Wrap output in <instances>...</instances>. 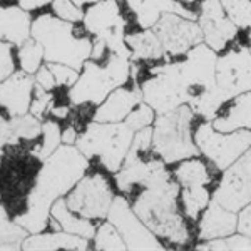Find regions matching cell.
<instances>
[{"label": "cell", "mask_w": 251, "mask_h": 251, "mask_svg": "<svg viewBox=\"0 0 251 251\" xmlns=\"http://www.w3.org/2000/svg\"><path fill=\"white\" fill-rule=\"evenodd\" d=\"M42 163L34 189L27 198V211L15 218V223L30 234L42 233L47 228L52 204L86 176L89 157L77 146L60 144Z\"/></svg>", "instance_id": "obj_1"}, {"label": "cell", "mask_w": 251, "mask_h": 251, "mask_svg": "<svg viewBox=\"0 0 251 251\" xmlns=\"http://www.w3.org/2000/svg\"><path fill=\"white\" fill-rule=\"evenodd\" d=\"M10 126L19 141L35 139L37 136L42 134V124L39 123V117H35L34 114L14 116L10 119Z\"/></svg>", "instance_id": "obj_31"}, {"label": "cell", "mask_w": 251, "mask_h": 251, "mask_svg": "<svg viewBox=\"0 0 251 251\" xmlns=\"http://www.w3.org/2000/svg\"><path fill=\"white\" fill-rule=\"evenodd\" d=\"M196 20L203 32V42L208 44L218 54L225 50L240 32V29L228 19L221 0H200Z\"/></svg>", "instance_id": "obj_14"}, {"label": "cell", "mask_w": 251, "mask_h": 251, "mask_svg": "<svg viewBox=\"0 0 251 251\" xmlns=\"http://www.w3.org/2000/svg\"><path fill=\"white\" fill-rule=\"evenodd\" d=\"M84 29L94 39H102L111 52L131 55V49L126 44V19L121 12L119 0H99L84 12Z\"/></svg>", "instance_id": "obj_8"}, {"label": "cell", "mask_w": 251, "mask_h": 251, "mask_svg": "<svg viewBox=\"0 0 251 251\" xmlns=\"http://www.w3.org/2000/svg\"><path fill=\"white\" fill-rule=\"evenodd\" d=\"M216 91L226 102L251 91V50L243 44H229L218 54Z\"/></svg>", "instance_id": "obj_9"}, {"label": "cell", "mask_w": 251, "mask_h": 251, "mask_svg": "<svg viewBox=\"0 0 251 251\" xmlns=\"http://www.w3.org/2000/svg\"><path fill=\"white\" fill-rule=\"evenodd\" d=\"M14 54H12V44L0 40V82L14 74Z\"/></svg>", "instance_id": "obj_36"}, {"label": "cell", "mask_w": 251, "mask_h": 251, "mask_svg": "<svg viewBox=\"0 0 251 251\" xmlns=\"http://www.w3.org/2000/svg\"><path fill=\"white\" fill-rule=\"evenodd\" d=\"M52 107V94L40 86L35 87V99L30 104V112L35 117H42L44 112H47Z\"/></svg>", "instance_id": "obj_37"}, {"label": "cell", "mask_w": 251, "mask_h": 251, "mask_svg": "<svg viewBox=\"0 0 251 251\" xmlns=\"http://www.w3.org/2000/svg\"><path fill=\"white\" fill-rule=\"evenodd\" d=\"M154 121H156V111L143 100V102H139L134 109H132L131 114L124 119V123L129 129H132L134 132H137V131H141V129L152 126Z\"/></svg>", "instance_id": "obj_33"}, {"label": "cell", "mask_w": 251, "mask_h": 251, "mask_svg": "<svg viewBox=\"0 0 251 251\" xmlns=\"http://www.w3.org/2000/svg\"><path fill=\"white\" fill-rule=\"evenodd\" d=\"M42 144L39 148L34 149V154L37 159L46 161L55 149L59 148L62 143V131H60V126L55 121H46L42 124Z\"/></svg>", "instance_id": "obj_28"}, {"label": "cell", "mask_w": 251, "mask_h": 251, "mask_svg": "<svg viewBox=\"0 0 251 251\" xmlns=\"http://www.w3.org/2000/svg\"><path fill=\"white\" fill-rule=\"evenodd\" d=\"M0 161H2V149H0Z\"/></svg>", "instance_id": "obj_47"}, {"label": "cell", "mask_w": 251, "mask_h": 251, "mask_svg": "<svg viewBox=\"0 0 251 251\" xmlns=\"http://www.w3.org/2000/svg\"><path fill=\"white\" fill-rule=\"evenodd\" d=\"M74 2L77 3L79 7H89V5H92V3L99 2V0H74Z\"/></svg>", "instance_id": "obj_44"}, {"label": "cell", "mask_w": 251, "mask_h": 251, "mask_svg": "<svg viewBox=\"0 0 251 251\" xmlns=\"http://www.w3.org/2000/svg\"><path fill=\"white\" fill-rule=\"evenodd\" d=\"M25 236V229L15 221H10L5 208L0 206V250H20Z\"/></svg>", "instance_id": "obj_26"}, {"label": "cell", "mask_w": 251, "mask_h": 251, "mask_svg": "<svg viewBox=\"0 0 251 251\" xmlns=\"http://www.w3.org/2000/svg\"><path fill=\"white\" fill-rule=\"evenodd\" d=\"M50 214L54 220H57V223L60 225V229H64V231H67L71 234L82 236L89 241L94 240L97 228L92 225V220H87V218H82V216H79V214H75L74 211H71L64 198L55 200V203L52 204V208H50Z\"/></svg>", "instance_id": "obj_23"}, {"label": "cell", "mask_w": 251, "mask_h": 251, "mask_svg": "<svg viewBox=\"0 0 251 251\" xmlns=\"http://www.w3.org/2000/svg\"><path fill=\"white\" fill-rule=\"evenodd\" d=\"M77 131H75L74 127H67V129H64V132H62V143L64 144H74L75 141H77Z\"/></svg>", "instance_id": "obj_42"}, {"label": "cell", "mask_w": 251, "mask_h": 251, "mask_svg": "<svg viewBox=\"0 0 251 251\" xmlns=\"http://www.w3.org/2000/svg\"><path fill=\"white\" fill-rule=\"evenodd\" d=\"M49 69L52 71L55 77V82L57 86H64V87H72L75 82H77L80 71L77 69L66 66V64H57V62H47Z\"/></svg>", "instance_id": "obj_35"}, {"label": "cell", "mask_w": 251, "mask_h": 251, "mask_svg": "<svg viewBox=\"0 0 251 251\" xmlns=\"http://www.w3.org/2000/svg\"><path fill=\"white\" fill-rule=\"evenodd\" d=\"M238 231V213L211 200L196 223L198 243L231 236Z\"/></svg>", "instance_id": "obj_16"}, {"label": "cell", "mask_w": 251, "mask_h": 251, "mask_svg": "<svg viewBox=\"0 0 251 251\" xmlns=\"http://www.w3.org/2000/svg\"><path fill=\"white\" fill-rule=\"evenodd\" d=\"M211 200L213 191H209V186H186L179 191L181 211L189 223H198Z\"/></svg>", "instance_id": "obj_25"}, {"label": "cell", "mask_w": 251, "mask_h": 251, "mask_svg": "<svg viewBox=\"0 0 251 251\" xmlns=\"http://www.w3.org/2000/svg\"><path fill=\"white\" fill-rule=\"evenodd\" d=\"M238 233L251 238V201L238 211Z\"/></svg>", "instance_id": "obj_40"}, {"label": "cell", "mask_w": 251, "mask_h": 251, "mask_svg": "<svg viewBox=\"0 0 251 251\" xmlns=\"http://www.w3.org/2000/svg\"><path fill=\"white\" fill-rule=\"evenodd\" d=\"M89 240L77 234H71L64 229L55 233H35L25 238L22 250H87Z\"/></svg>", "instance_id": "obj_22"}, {"label": "cell", "mask_w": 251, "mask_h": 251, "mask_svg": "<svg viewBox=\"0 0 251 251\" xmlns=\"http://www.w3.org/2000/svg\"><path fill=\"white\" fill-rule=\"evenodd\" d=\"M17 2L24 10L30 12V10H37V9H42V7L49 5V3H52V0H17Z\"/></svg>", "instance_id": "obj_41"}, {"label": "cell", "mask_w": 251, "mask_h": 251, "mask_svg": "<svg viewBox=\"0 0 251 251\" xmlns=\"http://www.w3.org/2000/svg\"><path fill=\"white\" fill-rule=\"evenodd\" d=\"M30 14L20 5L0 7V40L20 46L32 37Z\"/></svg>", "instance_id": "obj_20"}, {"label": "cell", "mask_w": 251, "mask_h": 251, "mask_svg": "<svg viewBox=\"0 0 251 251\" xmlns=\"http://www.w3.org/2000/svg\"><path fill=\"white\" fill-rule=\"evenodd\" d=\"M177 2L184 3L186 7H191V5H194V3H198V2H200V0H177Z\"/></svg>", "instance_id": "obj_46"}, {"label": "cell", "mask_w": 251, "mask_h": 251, "mask_svg": "<svg viewBox=\"0 0 251 251\" xmlns=\"http://www.w3.org/2000/svg\"><path fill=\"white\" fill-rule=\"evenodd\" d=\"M17 55H19V62H20L22 71L27 72V74H35L40 69V66H42L44 47L40 46V42H37L34 37H30L19 46Z\"/></svg>", "instance_id": "obj_27"}, {"label": "cell", "mask_w": 251, "mask_h": 251, "mask_svg": "<svg viewBox=\"0 0 251 251\" xmlns=\"http://www.w3.org/2000/svg\"><path fill=\"white\" fill-rule=\"evenodd\" d=\"M196 248H201V250H251V238L236 231L234 234H231V236L198 243Z\"/></svg>", "instance_id": "obj_32"}, {"label": "cell", "mask_w": 251, "mask_h": 251, "mask_svg": "<svg viewBox=\"0 0 251 251\" xmlns=\"http://www.w3.org/2000/svg\"><path fill=\"white\" fill-rule=\"evenodd\" d=\"M134 131L126 123H91L75 144L86 157H99L107 171L117 173L124 164Z\"/></svg>", "instance_id": "obj_6"}, {"label": "cell", "mask_w": 251, "mask_h": 251, "mask_svg": "<svg viewBox=\"0 0 251 251\" xmlns=\"http://www.w3.org/2000/svg\"><path fill=\"white\" fill-rule=\"evenodd\" d=\"M196 121L198 116L189 104L156 116L152 127V149L166 164H176L200 154L194 143Z\"/></svg>", "instance_id": "obj_5"}, {"label": "cell", "mask_w": 251, "mask_h": 251, "mask_svg": "<svg viewBox=\"0 0 251 251\" xmlns=\"http://www.w3.org/2000/svg\"><path fill=\"white\" fill-rule=\"evenodd\" d=\"M112 201H114L112 188L106 176L100 173L84 176L67 193L66 198V203L71 211L92 221L107 218Z\"/></svg>", "instance_id": "obj_10"}, {"label": "cell", "mask_w": 251, "mask_h": 251, "mask_svg": "<svg viewBox=\"0 0 251 251\" xmlns=\"http://www.w3.org/2000/svg\"><path fill=\"white\" fill-rule=\"evenodd\" d=\"M126 44L131 49L132 62H161L169 59L166 55L163 44L152 29H143L134 34H126Z\"/></svg>", "instance_id": "obj_21"}, {"label": "cell", "mask_w": 251, "mask_h": 251, "mask_svg": "<svg viewBox=\"0 0 251 251\" xmlns=\"http://www.w3.org/2000/svg\"><path fill=\"white\" fill-rule=\"evenodd\" d=\"M19 144V139L15 137L14 131H12L10 119H5L0 114V148L2 146H15Z\"/></svg>", "instance_id": "obj_39"}, {"label": "cell", "mask_w": 251, "mask_h": 251, "mask_svg": "<svg viewBox=\"0 0 251 251\" xmlns=\"http://www.w3.org/2000/svg\"><path fill=\"white\" fill-rule=\"evenodd\" d=\"M35 82H37V86H40L42 89H46V91L50 92L52 89L57 87V82H55V77L54 74H52V71L49 69V66H40V69L37 72H35Z\"/></svg>", "instance_id": "obj_38"}, {"label": "cell", "mask_w": 251, "mask_h": 251, "mask_svg": "<svg viewBox=\"0 0 251 251\" xmlns=\"http://www.w3.org/2000/svg\"><path fill=\"white\" fill-rule=\"evenodd\" d=\"M214 129L221 132H231L238 129L251 131V91L233 97L226 102L214 119H211Z\"/></svg>", "instance_id": "obj_19"}, {"label": "cell", "mask_w": 251, "mask_h": 251, "mask_svg": "<svg viewBox=\"0 0 251 251\" xmlns=\"http://www.w3.org/2000/svg\"><path fill=\"white\" fill-rule=\"evenodd\" d=\"M77 82L69 89V100L74 106H99L114 89L124 86L132 75V59L109 50L106 62L89 59L80 69Z\"/></svg>", "instance_id": "obj_4"}, {"label": "cell", "mask_w": 251, "mask_h": 251, "mask_svg": "<svg viewBox=\"0 0 251 251\" xmlns=\"http://www.w3.org/2000/svg\"><path fill=\"white\" fill-rule=\"evenodd\" d=\"M171 173L181 188H186V186H209L213 183V173L209 169L208 161L201 159L200 154L179 161V164Z\"/></svg>", "instance_id": "obj_24"}, {"label": "cell", "mask_w": 251, "mask_h": 251, "mask_svg": "<svg viewBox=\"0 0 251 251\" xmlns=\"http://www.w3.org/2000/svg\"><path fill=\"white\" fill-rule=\"evenodd\" d=\"M152 30L163 44L166 55L171 59L183 57L189 49L203 42V32L198 20L174 12L161 15Z\"/></svg>", "instance_id": "obj_11"}, {"label": "cell", "mask_w": 251, "mask_h": 251, "mask_svg": "<svg viewBox=\"0 0 251 251\" xmlns=\"http://www.w3.org/2000/svg\"><path fill=\"white\" fill-rule=\"evenodd\" d=\"M50 112L54 114L55 117H60V119H64V117H67L69 114V107L67 106H62V107H50Z\"/></svg>", "instance_id": "obj_43"}, {"label": "cell", "mask_w": 251, "mask_h": 251, "mask_svg": "<svg viewBox=\"0 0 251 251\" xmlns=\"http://www.w3.org/2000/svg\"><path fill=\"white\" fill-rule=\"evenodd\" d=\"M194 143L214 171H225L251 148V131L238 129L221 132L214 129L211 121L198 117L194 126Z\"/></svg>", "instance_id": "obj_7"}, {"label": "cell", "mask_w": 251, "mask_h": 251, "mask_svg": "<svg viewBox=\"0 0 251 251\" xmlns=\"http://www.w3.org/2000/svg\"><path fill=\"white\" fill-rule=\"evenodd\" d=\"M127 7L134 14L136 22L141 29H152L163 14L174 12L184 17L196 19V10L186 7L177 0H126Z\"/></svg>", "instance_id": "obj_18"}, {"label": "cell", "mask_w": 251, "mask_h": 251, "mask_svg": "<svg viewBox=\"0 0 251 251\" xmlns=\"http://www.w3.org/2000/svg\"><path fill=\"white\" fill-rule=\"evenodd\" d=\"M245 40H246V42L245 44L241 42V44H243V46H246L251 50V27H250V29H246V37H245Z\"/></svg>", "instance_id": "obj_45"}, {"label": "cell", "mask_w": 251, "mask_h": 251, "mask_svg": "<svg viewBox=\"0 0 251 251\" xmlns=\"http://www.w3.org/2000/svg\"><path fill=\"white\" fill-rule=\"evenodd\" d=\"M213 201L234 213L251 201V148L228 169L221 171Z\"/></svg>", "instance_id": "obj_13"}, {"label": "cell", "mask_w": 251, "mask_h": 251, "mask_svg": "<svg viewBox=\"0 0 251 251\" xmlns=\"http://www.w3.org/2000/svg\"><path fill=\"white\" fill-rule=\"evenodd\" d=\"M35 79L27 72H14L0 82V106L9 114L22 116L30 111Z\"/></svg>", "instance_id": "obj_15"}, {"label": "cell", "mask_w": 251, "mask_h": 251, "mask_svg": "<svg viewBox=\"0 0 251 251\" xmlns=\"http://www.w3.org/2000/svg\"><path fill=\"white\" fill-rule=\"evenodd\" d=\"M94 248L96 250H119V251H124V250H127V246H126L123 236H121V233L117 231L116 226L112 225L111 221H107V223H102V225L96 229Z\"/></svg>", "instance_id": "obj_29"}, {"label": "cell", "mask_w": 251, "mask_h": 251, "mask_svg": "<svg viewBox=\"0 0 251 251\" xmlns=\"http://www.w3.org/2000/svg\"><path fill=\"white\" fill-rule=\"evenodd\" d=\"M228 19L240 30L251 27V0H221Z\"/></svg>", "instance_id": "obj_30"}, {"label": "cell", "mask_w": 251, "mask_h": 251, "mask_svg": "<svg viewBox=\"0 0 251 251\" xmlns=\"http://www.w3.org/2000/svg\"><path fill=\"white\" fill-rule=\"evenodd\" d=\"M52 12L59 19L67 20V22L72 24L82 22L84 19L82 7H79L74 0H52Z\"/></svg>", "instance_id": "obj_34"}, {"label": "cell", "mask_w": 251, "mask_h": 251, "mask_svg": "<svg viewBox=\"0 0 251 251\" xmlns=\"http://www.w3.org/2000/svg\"><path fill=\"white\" fill-rule=\"evenodd\" d=\"M107 220L117 228L127 250H164V243L141 221L127 198L116 196Z\"/></svg>", "instance_id": "obj_12"}, {"label": "cell", "mask_w": 251, "mask_h": 251, "mask_svg": "<svg viewBox=\"0 0 251 251\" xmlns=\"http://www.w3.org/2000/svg\"><path fill=\"white\" fill-rule=\"evenodd\" d=\"M179 191L181 186L166 169L149 179L132 201L141 221L169 246H186L191 240L188 220L179 206Z\"/></svg>", "instance_id": "obj_2"}, {"label": "cell", "mask_w": 251, "mask_h": 251, "mask_svg": "<svg viewBox=\"0 0 251 251\" xmlns=\"http://www.w3.org/2000/svg\"><path fill=\"white\" fill-rule=\"evenodd\" d=\"M143 102L141 89H124L123 86L114 89L104 102L97 106L94 112V121L97 123H124L137 104Z\"/></svg>", "instance_id": "obj_17"}, {"label": "cell", "mask_w": 251, "mask_h": 251, "mask_svg": "<svg viewBox=\"0 0 251 251\" xmlns=\"http://www.w3.org/2000/svg\"><path fill=\"white\" fill-rule=\"evenodd\" d=\"M32 37L44 47L46 62L66 64L80 71L91 59L94 40L77 35L75 24L54 14H42L32 22Z\"/></svg>", "instance_id": "obj_3"}]
</instances>
